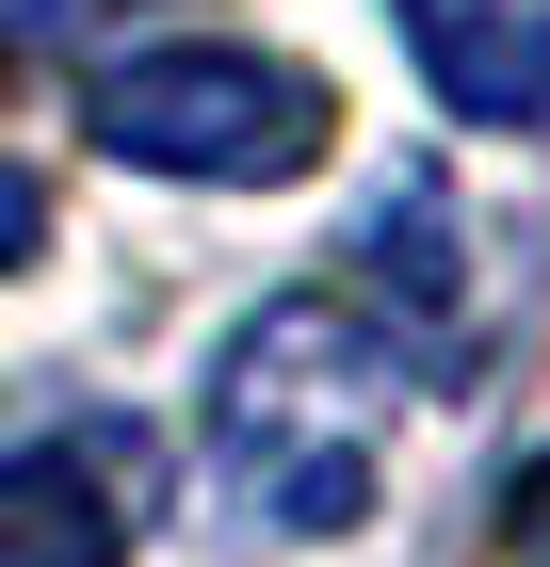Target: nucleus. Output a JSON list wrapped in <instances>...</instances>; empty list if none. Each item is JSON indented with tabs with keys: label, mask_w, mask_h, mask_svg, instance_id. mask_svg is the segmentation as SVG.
<instances>
[{
	"label": "nucleus",
	"mask_w": 550,
	"mask_h": 567,
	"mask_svg": "<svg viewBox=\"0 0 550 567\" xmlns=\"http://www.w3.org/2000/svg\"><path fill=\"white\" fill-rule=\"evenodd\" d=\"M0 567H129V454L114 437L0 454Z\"/></svg>",
	"instance_id": "obj_3"
},
{
	"label": "nucleus",
	"mask_w": 550,
	"mask_h": 567,
	"mask_svg": "<svg viewBox=\"0 0 550 567\" xmlns=\"http://www.w3.org/2000/svg\"><path fill=\"white\" fill-rule=\"evenodd\" d=\"M82 131L114 146V163L146 178H211V195H259V178H308L340 146V97L308 82V65H276V49H129V65H97Z\"/></svg>",
	"instance_id": "obj_2"
},
{
	"label": "nucleus",
	"mask_w": 550,
	"mask_h": 567,
	"mask_svg": "<svg viewBox=\"0 0 550 567\" xmlns=\"http://www.w3.org/2000/svg\"><path fill=\"white\" fill-rule=\"evenodd\" d=\"M388 422H405V341L388 324H356L340 292L259 308L211 357V519L243 551L259 535L276 551L356 535L373 519V471H388Z\"/></svg>",
	"instance_id": "obj_1"
},
{
	"label": "nucleus",
	"mask_w": 550,
	"mask_h": 567,
	"mask_svg": "<svg viewBox=\"0 0 550 567\" xmlns=\"http://www.w3.org/2000/svg\"><path fill=\"white\" fill-rule=\"evenodd\" d=\"M373 308H405L422 324V373H469L486 357V292H469V244H454V195L437 178H388V212H373Z\"/></svg>",
	"instance_id": "obj_4"
},
{
	"label": "nucleus",
	"mask_w": 550,
	"mask_h": 567,
	"mask_svg": "<svg viewBox=\"0 0 550 567\" xmlns=\"http://www.w3.org/2000/svg\"><path fill=\"white\" fill-rule=\"evenodd\" d=\"M405 49H422V82L454 114H550V0H388Z\"/></svg>",
	"instance_id": "obj_5"
},
{
	"label": "nucleus",
	"mask_w": 550,
	"mask_h": 567,
	"mask_svg": "<svg viewBox=\"0 0 550 567\" xmlns=\"http://www.w3.org/2000/svg\"><path fill=\"white\" fill-rule=\"evenodd\" d=\"M33 244H49V178H33V163H0V276L33 260Z\"/></svg>",
	"instance_id": "obj_6"
}]
</instances>
